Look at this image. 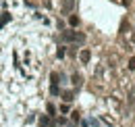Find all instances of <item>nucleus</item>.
Segmentation results:
<instances>
[{
	"mask_svg": "<svg viewBox=\"0 0 135 127\" xmlns=\"http://www.w3.org/2000/svg\"><path fill=\"white\" fill-rule=\"evenodd\" d=\"M52 83H58V73H52Z\"/></svg>",
	"mask_w": 135,
	"mask_h": 127,
	"instance_id": "nucleus-12",
	"label": "nucleus"
},
{
	"mask_svg": "<svg viewBox=\"0 0 135 127\" xmlns=\"http://www.w3.org/2000/svg\"><path fill=\"white\" fill-rule=\"evenodd\" d=\"M73 4H75V0H62V11H71L73 8Z\"/></svg>",
	"mask_w": 135,
	"mask_h": 127,
	"instance_id": "nucleus-4",
	"label": "nucleus"
},
{
	"mask_svg": "<svg viewBox=\"0 0 135 127\" xmlns=\"http://www.w3.org/2000/svg\"><path fill=\"white\" fill-rule=\"evenodd\" d=\"M69 25H71V27H77V25H79V17L71 15V17H69Z\"/></svg>",
	"mask_w": 135,
	"mask_h": 127,
	"instance_id": "nucleus-5",
	"label": "nucleus"
},
{
	"mask_svg": "<svg viewBox=\"0 0 135 127\" xmlns=\"http://www.w3.org/2000/svg\"><path fill=\"white\" fill-rule=\"evenodd\" d=\"M85 35L83 33H75V31H65L62 33V42H83Z\"/></svg>",
	"mask_w": 135,
	"mask_h": 127,
	"instance_id": "nucleus-1",
	"label": "nucleus"
},
{
	"mask_svg": "<svg viewBox=\"0 0 135 127\" xmlns=\"http://www.w3.org/2000/svg\"><path fill=\"white\" fill-rule=\"evenodd\" d=\"M8 21H11V15H8L6 11H4V13H2V17H0V29H2V27H4V25H6Z\"/></svg>",
	"mask_w": 135,
	"mask_h": 127,
	"instance_id": "nucleus-3",
	"label": "nucleus"
},
{
	"mask_svg": "<svg viewBox=\"0 0 135 127\" xmlns=\"http://www.w3.org/2000/svg\"><path fill=\"white\" fill-rule=\"evenodd\" d=\"M56 56L62 58V56H65V48H58V50H56Z\"/></svg>",
	"mask_w": 135,
	"mask_h": 127,
	"instance_id": "nucleus-10",
	"label": "nucleus"
},
{
	"mask_svg": "<svg viewBox=\"0 0 135 127\" xmlns=\"http://www.w3.org/2000/svg\"><path fill=\"white\" fill-rule=\"evenodd\" d=\"M65 100H67V102H73V92H65Z\"/></svg>",
	"mask_w": 135,
	"mask_h": 127,
	"instance_id": "nucleus-8",
	"label": "nucleus"
},
{
	"mask_svg": "<svg viewBox=\"0 0 135 127\" xmlns=\"http://www.w3.org/2000/svg\"><path fill=\"white\" fill-rule=\"evenodd\" d=\"M50 94H52V96H58V94H60V88H58V83H52V85H50Z\"/></svg>",
	"mask_w": 135,
	"mask_h": 127,
	"instance_id": "nucleus-6",
	"label": "nucleus"
},
{
	"mask_svg": "<svg viewBox=\"0 0 135 127\" xmlns=\"http://www.w3.org/2000/svg\"><path fill=\"white\" fill-rule=\"evenodd\" d=\"M81 79H83V77H81V75H79V73H75V75H73V83H75V85H77V88H79V85H81Z\"/></svg>",
	"mask_w": 135,
	"mask_h": 127,
	"instance_id": "nucleus-7",
	"label": "nucleus"
},
{
	"mask_svg": "<svg viewBox=\"0 0 135 127\" xmlns=\"http://www.w3.org/2000/svg\"><path fill=\"white\" fill-rule=\"evenodd\" d=\"M89 58H91V52H89V50H87V48H83V50H81V52H79V61H81V63H89Z\"/></svg>",
	"mask_w": 135,
	"mask_h": 127,
	"instance_id": "nucleus-2",
	"label": "nucleus"
},
{
	"mask_svg": "<svg viewBox=\"0 0 135 127\" xmlns=\"http://www.w3.org/2000/svg\"><path fill=\"white\" fill-rule=\"evenodd\" d=\"M48 112H50V115H54V112H56V108H54V104H48Z\"/></svg>",
	"mask_w": 135,
	"mask_h": 127,
	"instance_id": "nucleus-11",
	"label": "nucleus"
},
{
	"mask_svg": "<svg viewBox=\"0 0 135 127\" xmlns=\"http://www.w3.org/2000/svg\"><path fill=\"white\" fill-rule=\"evenodd\" d=\"M129 69H131V71H135V56H131V58H129Z\"/></svg>",
	"mask_w": 135,
	"mask_h": 127,
	"instance_id": "nucleus-9",
	"label": "nucleus"
}]
</instances>
